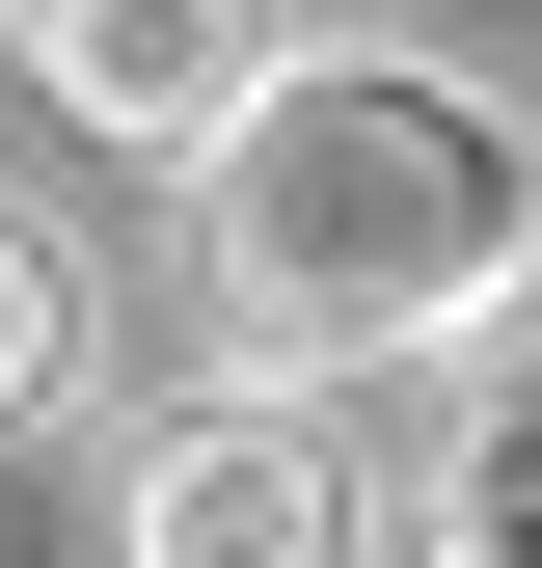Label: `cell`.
<instances>
[{
	"label": "cell",
	"mask_w": 542,
	"mask_h": 568,
	"mask_svg": "<svg viewBox=\"0 0 542 568\" xmlns=\"http://www.w3.org/2000/svg\"><path fill=\"white\" fill-rule=\"evenodd\" d=\"M190 271H218L244 379H299V406L406 379L542 271V135L489 82H434V54H271L218 109V163H190Z\"/></svg>",
	"instance_id": "obj_1"
},
{
	"label": "cell",
	"mask_w": 542,
	"mask_h": 568,
	"mask_svg": "<svg viewBox=\"0 0 542 568\" xmlns=\"http://www.w3.org/2000/svg\"><path fill=\"white\" fill-rule=\"evenodd\" d=\"M109 568H353V434H325L299 379L136 406V460H109Z\"/></svg>",
	"instance_id": "obj_2"
},
{
	"label": "cell",
	"mask_w": 542,
	"mask_h": 568,
	"mask_svg": "<svg viewBox=\"0 0 542 568\" xmlns=\"http://www.w3.org/2000/svg\"><path fill=\"white\" fill-rule=\"evenodd\" d=\"M28 82L109 163H218V109L271 82V0H28Z\"/></svg>",
	"instance_id": "obj_3"
},
{
	"label": "cell",
	"mask_w": 542,
	"mask_h": 568,
	"mask_svg": "<svg viewBox=\"0 0 542 568\" xmlns=\"http://www.w3.org/2000/svg\"><path fill=\"white\" fill-rule=\"evenodd\" d=\"M461 352H489V379H461V434H434V515H406V541H434V568H542V271H515Z\"/></svg>",
	"instance_id": "obj_4"
},
{
	"label": "cell",
	"mask_w": 542,
	"mask_h": 568,
	"mask_svg": "<svg viewBox=\"0 0 542 568\" xmlns=\"http://www.w3.org/2000/svg\"><path fill=\"white\" fill-rule=\"evenodd\" d=\"M54 379H82V271H54L28 217H0V434H28V406H54Z\"/></svg>",
	"instance_id": "obj_5"
}]
</instances>
